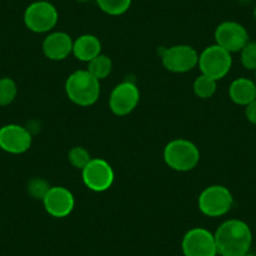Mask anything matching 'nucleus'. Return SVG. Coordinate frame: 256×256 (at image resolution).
I'll return each instance as SVG.
<instances>
[{"instance_id": "nucleus-1", "label": "nucleus", "mask_w": 256, "mask_h": 256, "mask_svg": "<svg viewBox=\"0 0 256 256\" xmlns=\"http://www.w3.org/2000/svg\"><path fill=\"white\" fill-rule=\"evenodd\" d=\"M214 236L218 254L221 256L246 255L252 242L250 228L241 220L225 221L218 226Z\"/></svg>"}, {"instance_id": "nucleus-2", "label": "nucleus", "mask_w": 256, "mask_h": 256, "mask_svg": "<svg viewBox=\"0 0 256 256\" xmlns=\"http://www.w3.org/2000/svg\"><path fill=\"white\" fill-rule=\"evenodd\" d=\"M66 92L68 98L76 104L83 107L92 106L100 98V80L88 70H77L68 77L66 82Z\"/></svg>"}, {"instance_id": "nucleus-3", "label": "nucleus", "mask_w": 256, "mask_h": 256, "mask_svg": "<svg viewBox=\"0 0 256 256\" xmlns=\"http://www.w3.org/2000/svg\"><path fill=\"white\" fill-rule=\"evenodd\" d=\"M164 158L170 168L186 172L198 166L200 151L187 140H174L164 147Z\"/></svg>"}, {"instance_id": "nucleus-4", "label": "nucleus", "mask_w": 256, "mask_h": 256, "mask_svg": "<svg viewBox=\"0 0 256 256\" xmlns=\"http://www.w3.org/2000/svg\"><path fill=\"white\" fill-rule=\"evenodd\" d=\"M231 66H232L231 53L218 44L206 48L198 56V67L202 74L215 80L225 77L230 72Z\"/></svg>"}, {"instance_id": "nucleus-5", "label": "nucleus", "mask_w": 256, "mask_h": 256, "mask_svg": "<svg viewBox=\"0 0 256 256\" xmlns=\"http://www.w3.org/2000/svg\"><path fill=\"white\" fill-rule=\"evenodd\" d=\"M232 204L231 192L220 184L205 188L198 198V208L204 215L210 218H218L228 214L232 208Z\"/></svg>"}, {"instance_id": "nucleus-6", "label": "nucleus", "mask_w": 256, "mask_h": 256, "mask_svg": "<svg viewBox=\"0 0 256 256\" xmlns=\"http://www.w3.org/2000/svg\"><path fill=\"white\" fill-rule=\"evenodd\" d=\"M24 23L34 33H46L58 23V12L49 2H34L24 13Z\"/></svg>"}, {"instance_id": "nucleus-7", "label": "nucleus", "mask_w": 256, "mask_h": 256, "mask_svg": "<svg viewBox=\"0 0 256 256\" xmlns=\"http://www.w3.org/2000/svg\"><path fill=\"white\" fill-rule=\"evenodd\" d=\"M182 251L184 256H216L215 236L206 228H192L184 236Z\"/></svg>"}, {"instance_id": "nucleus-8", "label": "nucleus", "mask_w": 256, "mask_h": 256, "mask_svg": "<svg viewBox=\"0 0 256 256\" xmlns=\"http://www.w3.org/2000/svg\"><path fill=\"white\" fill-rule=\"evenodd\" d=\"M164 68L174 73H186L198 64V54L190 46H174L162 54Z\"/></svg>"}, {"instance_id": "nucleus-9", "label": "nucleus", "mask_w": 256, "mask_h": 256, "mask_svg": "<svg viewBox=\"0 0 256 256\" xmlns=\"http://www.w3.org/2000/svg\"><path fill=\"white\" fill-rule=\"evenodd\" d=\"M82 177L88 188L96 192H103L112 186L114 172L104 160L93 158L82 170Z\"/></svg>"}, {"instance_id": "nucleus-10", "label": "nucleus", "mask_w": 256, "mask_h": 256, "mask_svg": "<svg viewBox=\"0 0 256 256\" xmlns=\"http://www.w3.org/2000/svg\"><path fill=\"white\" fill-rule=\"evenodd\" d=\"M215 40L218 46L228 53L241 52L248 42V34L241 24L236 22H224L216 28Z\"/></svg>"}, {"instance_id": "nucleus-11", "label": "nucleus", "mask_w": 256, "mask_h": 256, "mask_svg": "<svg viewBox=\"0 0 256 256\" xmlns=\"http://www.w3.org/2000/svg\"><path fill=\"white\" fill-rule=\"evenodd\" d=\"M32 146V134L19 124H6L0 128V148L8 154H20Z\"/></svg>"}, {"instance_id": "nucleus-12", "label": "nucleus", "mask_w": 256, "mask_h": 256, "mask_svg": "<svg viewBox=\"0 0 256 256\" xmlns=\"http://www.w3.org/2000/svg\"><path fill=\"white\" fill-rule=\"evenodd\" d=\"M140 102V90L136 84L123 82L110 93V108L114 114L126 116L131 113Z\"/></svg>"}, {"instance_id": "nucleus-13", "label": "nucleus", "mask_w": 256, "mask_h": 256, "mask_svg": "<svg viewBox=\"0 0 256 256\" xmlns=\"http://www.w3.org/2000/svg\"><path fill=\"white\" fill-rule=\"evenodd\" d=\"M46 211L56 218H66L74 208V198L66 187H50L43 198Z\"/></svg>"}, {"instance_id": "nucleus-14", "label": "nucleus", "mask_w": 256, "mask_h": 256, "mask_svg": "<svg viewBox=\"0 0 256 256\" xmlns=\"http://www.w3.org/2000/svg\"><path fill=\"white\" fill-rule=\"evenodd\" d=\"M73 52V40L67 33L56 32L44 39L43 53L52 60H63Z\"/></svg>"}, {"instance_id": "nucleus-15", "label": "nucleus", "mask_w": 256, "mask_h": 256, "mask_svg": "<svg viewBox=\"0 0 256 256\" xmlns=\"http://www.w3.org/2000/svg\"><path fill=\"white\" fill-rule=\"evenodd\" d=\"M228 94L236 104L248 106L256 100V84L248 78H238L231 83Z\"/></svg>"}, {"instance_id": "nucleus-16", "label": "nucleus", "mask_w": 256, "mask_h": 256, "mask_svg": "<svg viewBox=\"0 0 256 256\" xmlns=\"http://www.w3.org/2000/svg\"><path fill=\"white\" fill-rule=\"evenodd\" d=\"M100 42L97 36H90V34H84L80 36L77 40L73 43V53L76 58L82 62H88L90 63L92 59L100 54Z\"/></svg>"}, {"instance_id": "nucleus-17", "label": "nucleus", "mask_w": 256, "mask_h": 256, "mask_svg": "<svg viewBox=\"0 0 256 256\" xmlns=\"http://www.w3.org/2000/svg\"><path fill=\"white\" fill-rule=\"evenodd\" d=\"M113 68V63L110 60V58H108L107 56H103L100 54L98 56H96L94 59L90 62L88 64V72L93 76L94 78H97L98 80H104L110 74Z\"/></svg>"}, {"instance_id": "nucleus-18", "label": "nucleus", "mask_w": 256, "mask_h": 256, "mask_svg": "<svg viewBox=\"0 0 256 256\" xmlns=\"http://www.w3.org/2000/svg\"><path fill=\"white\" fill-rule=\"evenodd\" d=\"M100 10L108 16H122L130 9L132 0H96Z\"/></svg>"}, {"instance_id": "nucleus-19", "label": "nucleus", "mask_w": 256, "mask_h": 256, "mask_svg": "<svg viewBox=\"0 0 256 256\" xmlns=\"http://www.w3.org/2000/svg\"><path fill=\"white\" fill-rule=\"evenodd\" d=\"M194 92L200 98H210L216 92V80L202 74L194 83Z\"/></svg>"}, {"instance_id": "nucleus-20", "label": "nucleus", "mask_w": 256, "mask_h": 256, "mask_svg": "<svg viewBox=\"0 0 256 256\" xmlns=\"http://www.w3.org/2000/svg\"><path fill=\"white\" fill-rule=\"evenodd\" d=\"M18 87L12 78L0 80V106H9L16 97Z\"/></svg>"}, {"instance_id": "nucleus-21", "label": "nucleus", "mask_w": 256, "mask_h": 256, "mask_svg": "<svg viewBox=\"0 0 256 256\" xmlns=\"http://www.w3.org/2000/svg\"><path fill=\"white\" fill-rule=\"evenodd\" d=\"M68 160H70V164L73 167L83 170L92 158L90 156V152L86 148H83V147H73L70 154H68Z\"/></svg>"}, {"instance_id": "nucleus-22", "label": "nucleus", "mask_w": 256, "mask_h": 256, "mask_svg": "<svg viewBox=\"0 0 256 256\" xmlns=\"http://www.w3.org/2000/svg\"><path fill=\"white\" fill-rule=\"evenodd\" d=\"M241 63L248 70H256V42H248L241 49Z\"/></svg>"}, {"instance_id": "nucleus-23", "label": "nucleus", "mask_w": 256, "mask_h": 256, "mask_svg": "<svg viewBox=\"0 0 256 256\" xmlns=\"http://www.w3.org/2000/svg\"><path fill=\"white\" fill-rule=\"evenodd\" d=\"M49 188L50 187H49L48 182L42 178H33L28 184V191L30 196H33L34 198H38V200H43Z\"/></svg>"}, {"instance_id": "nucleus-24", "label": "nucleus", "mask_w": 256, "mask_h": 256, "mask_svg": "<svg viewBox=\"0 0 256 256\" xmlns=\"http://www.w3.org/2000/svg\"><path fill=\"white\" fill-rule=\"evenodd\" d=\"M245 114L248 122H251L252 124H256V100H254L250 104L246 106Z\"/></svg>"}, {"instance_id": "nucleus-25", "label": "nucleus", "mask_w": 256, "mask_h": 256, "mask_svg": "<svg viewBox=\"0 0 256 256\" xmlns=\"http://www.w3.org/2000/svg\"><path fill=\"white\" fill-rule=\"evenodd\" d=\"M76 2H80V3H86V2H90V0H76Z\"/></svg>"}, {"instance_id": "nucleus-26", "label": "nucleus", "mask_w": 256, "mask_h": 256, "mask_svg": "<svg viewBox=\"0 0 256 256\" xmlns=\"http://www.w3.org/2000/svg\"><path fill=\"white\" fill-rule=\"evenodd\" d=\"M254 16H255V19H256V6H255V9H254Z\"/></svg>"}, {"instance_id": "nucleus-27", "label": "nucleus", "mask_w": 256, "mask_h": 256, "mask_svg": "<svg viewBox=\"0 0 256 256\" xmlns=\"http://www.w3.org/2000/svg\"><path fill=\"white\" fill-rule=\"evenodd\" d=\"M240 2H242V3H248V2H250V0H240Z\"/></svg>"}, {"instance_id": "nucleus-28", "label": "nucleus", "mask_w": 256, "mask_h": 256, "mask_svg": "<svg viewBox=\"0 0 256 256\" xmlns=\"http://www.w3.org/2000/svg\"><path fill=\"white\" fill-rule=\"evenodd\" d=\"M244 256H255V255H248V254H246V255H244Z\"/></svg>"}, {"instance_id": "nucleus-29", "label": "nucleus", "mask_w": 256, "mask_h": 256, "mask_svg": "<svg viewBox=\"0 0 256 256\" xmlns=\"http://www.w3.org/2000/svg\"><path fill=\"white\" fill-rule=\"evenodd\" d=\"M255 78H256V70H255Z\"/></svg>"}]
</instances>
